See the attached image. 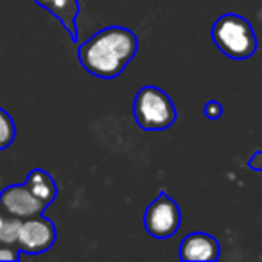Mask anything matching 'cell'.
I'll return each instance as SVG.
<instances>
[{
	"mask_svg": "<svg viewBox=\"0 0 262 262\" xmlns=\"http://www.w3.org/2000/svg\"><path fill=\"white\" fill-rule=\"evenodd\" d=\"M139 51L135 33L126 27L112 26L88 38L79 49L77 58L83 69L99 79H115L124 72Z\"/></svg>",
	"mask_w": 262,
	"mask_h": 262,
	"instance_id": "obj_1",
	"label": "cell"
},
{
	"mask_svg": "<svg viewBox=\"0 0 262 262\" xmlns=\"http://www.w3.org/2000/svg\"><path fill=\"white\" fill-rule=\"evenodd\" d=\"M212 41L232 59H248L257 52V36L246 18L235 13L219 16L212 26Z\"/></svg>",
	"mask_w": 262,
	"mask_h": 262,
	"instance_id": "obj_2",
	"label": "cell"
},
{
	"mask_svg": "<svg viewBox=\"0 0 262 262\" xmlns=\"http://www.w3.org/2000/svg\"><path fill=\"white\" fill-rule=\"evenodd\" d=\"M133 117L146 131H164L178 119L172 99L158 86H142L133 102Z\"/></svg>",
	"mask_w": 262,
	"mask_h": 262,
	"instance_id": "obj_3",
	"label": "cell"
},
{
	"mask_svg": "<svg viewBox=\"0 0 262 262\" xmlns=\"http://www.w3.org/2000/svg\"><path fill=\"white\" fill-rule=\"evenodd\" d=\"M182 212L174 200L165 192H160L144 212V226L146 232L155 239H169L180 230Z\"/></svg>",
	"mask_w": 262,
	"mask_h": 262,
	"instance_id": "obj_4",
	"label": "cell"
},
{
	"mask_svg": "<svg viewBox=\"0 0 262 262\" xmlns=\"http://www.w3.org/2000/svg\"><path fill=\"white\" fill-rule=\"evenodd\" d=\"M56 243V226L43 214L22 219L18 233V250L27 255H40L49 251Z\"/></svg>",
	"mask_w": 262,
	"mask_h": 262,
	"instance_id": "obj_5",
	"label": "cell"
},
{
	"mask_svg": "<svg viewBox=\"0 0 262 262\" xmlns=\"http://www.w3.org/2000/svg\"><path fill=\"white\" fill-rule=\"evenodd\" d=\"M0 208L9 215L27 219L43 214L47 207L38 198H34L24 183V185H9L0 192Z\"/></svg>",
	"mask_w": 262,
	"mask_h": 262,
	"instance_id": "obj_6",
	"label": "cell"
},
{
	"mask_svg": "<svg viewBox=\"0 0 262 262\" xmlns=\"http://www.w3.org/2000/svg\"><path fill=\"white\" fill-rule=\"evenodd\" d=\"M221 255V244L205 232H192L180 243V258L183 262H214Z\"/></svg>",
	"mask_w": 262,
	"mask_h": 262,
	"instance_id": "obj_7",
	"label": "cell"
},
{
	"mask_svg": "<svg viewBox=\"0 0 262 262\" xmlns=\"http://www.w3.org/2000/svg\"><path fill=\"white\" fill-rule=\"evenodd\" d=\"M41 9L49 11L69 33L70 40L77 41V16H79V0H34Z\"/></svg>",
	"mask_w": 262,
	"mask_h": 262,
	"instance_id": "obj_8",
	"label": "cell"
},
{
	"mask_svg": "<svg viewBox=\"0 0 262 262\" xmlns=\"http://www.w3.org/2000/svg\"><path fill=\"white\" fill-rule=\"evenodd\" d=\"M26 187L31 190L34 198L41 201L45 207L52 205V201L58 196V187H56V182L52 180V176L49 174L43 169H33V171L27 174L26 180Z\"/></svg>",
	"mask_w": 262,
	"mask_h": 262,
	"instance_id": "obj_9",
	"label": "cell"
},
{
	"mask_svg": "<svg viewBox=\"0 0 262 262\" xmlns=\"http://www.w3.org/2000/svg\"><path fill=\"white\" fill-rule=\"evenodd\" d=\"M20 226H22V219L9 215L0 226V244H8V246H16L18 243V233Z\"/></svg>",
	"mask_w": 262,
	"mask_h": 262,
	"instance_id": "obj_10",
	"label": "cell"
},
{
	"mask_svg": "<svg viewBox=\"0 0 262 262\" xmlns=\"http://www.w3.org/2000/svg\"><path fill=\"white\" fill-rule=\"evenodd\" d=\"M16 135V127L13 122L11 115H9L6 110L0 108V151L8 149L13 144Z\"/></svg>",
	"mask_w": 262,
	"mask_h": 262,
	"instance_id": "obj_11",
	"label": "cell"
},
{
	"mask_svg": "<svg viewBox=\"0 0 262 262\" xmlns=\"http://www.w3.org/2000/svg\"><path fill=\"white\" fill-rule=\"evenodd\" d=\"M203 113H205V117H207L208 120H217V119H221V115H223V106H221V102L219 101H208L207 104H205V108H203Z\"/></svg>",
	"mask_w": 262,
	"mask_h": 262,
	"instance_id": "obj_12",
	"label": "cell"
},
{
	"mask_svg": "<svg viewBox=\"0 0 262 262\" xmlns=\"http://www.w3.org/2000/svg\"><path fill=\"white\" fill-rule=\"evenodd\" d=\"M20 255H22V251L18 250V246H8V244L0 246V260L15 262L20 258Z\"/></svg>",
	"mask_w": 262,
	"mask_h": 262,
	"instance_id": "obj_13",
	"label": "cell"
},
{
	"mask_svg": "<svg viewBox=\"0 0 262 262\" xmlns=\"http://www.w3.org/2000/svg\"><path fill=\"white\" fill-rule=\"evenodd\" d=\"M248 167L253 169V171H262V151L255 153L253 157L250 158V162H248Z\"/></svg>",
	"mask_w": 262,
	"mask_h": 262,
	"instance_id": "obj_14",
	"label": "cell"
},
{
	"mask_svg": "<svg viewBox=\"0 0 262 262\" xmlns=\"http://www.w3.org/2000/svg\"><path fill=\"white\" fill-rule=\"evenodd\" d=\"M6 217H8V214H6V212L0 208V226H2V223L6 221Z\"/></svg>",
	"mask_w": 262,
	"mask_h": 262,
	"instance_id": "obj_15",
	"label": "cell"
}]
</instances>
